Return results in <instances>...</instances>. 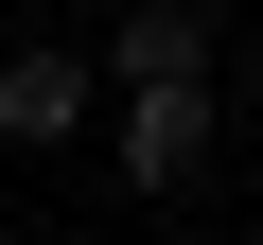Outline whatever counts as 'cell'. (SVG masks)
<instances>
[{
    "label": "cell",
    "mask_w": 263,
    "mask_h": 245,
    "mask_svg": "<svg viewBox=\"0 0 263 245\" xmlns=\"http://www.w3.org/2000/svg\"><path fill=\"white\" fill-rule=\"evenodd\" d=\"M88 105H105V70H88L70 35H18V53H0V140H18V158L88 140Z\"/></svg>",
    "instance_id": "cell-1"
},
{
    "label": "cell",
    "mask_w": 263,
    "mask_h": 245,
    "mask_svg": "<svg viewBox=\"0 0 263 245\" xmlns=\"http://www.w3.org/2000/svg\"><path fill=\"white\" fill-rule=\"evenodd\" d=\"M88 70L105 88H211V0H123V35Z\"/></svg>",
    "instance_id": "cell-2"
},
{
    "label": "cell",
    "mask_w": 263,
    "mask_h": 245,
    "mask_svg": "<svg viewBox=\"0 0 263 245\" xmlns=\"http://www.w3.org/2000/svg\"><path fill=\"white\" fill-rule=\"evenodd\" d=\"M123 175L141 193H193L211 175V88H123Z\"/></svg>",
    "instance_id": "cell-3"
}]
</instances>
